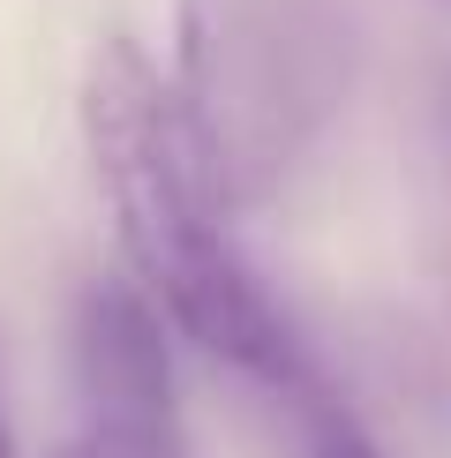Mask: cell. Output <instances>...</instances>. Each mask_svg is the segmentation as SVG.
Returning a JSON list of instances; mask_svg holds the SVG:
<instances>
[{"instance_id":"obj_1","label":"cell","mask_w":451,"mask_h":458,"mask_svg":"<svg viewBox=\"0 0 451 458\" xmlns=\"http://www.w3.org/2000/svg\"><path fill=\"white\" fill-rule=\"evenodd\" d=\"M83 150L90 181H98L113 233L136 285L181 323L211 360L256 376L286 398L301 376L316 369L294 346L286 316L263 301V285L241 271V256L226 248V203L211 174H203L196 143H188L181 98L158 75V61L136 38H98L83 61Z\"/></svg>"},{"instance_id":"obj_2","label":"cell","mask_w":451,"mask_h":458,"mask_svg":"<svg viewBox=\"0 0 451 458\" xmlns=\"http://www.w3.org/2000/svg\"><path fill=\"white\" fill-rule=\"evenodd\" d=\"M346 38L331 0H181L174 98L218 203H263L331 121Z\"/></svg>"},{"instance_id":"obj_3","label":"cell","mask_w":451,"mask_h":458,"mask_svg":"<svg viewBox=\"0 0 451 458\" xmlns=\"http://www.w3.org/2000/svg\"><path fill=\"white\" fill-rule=\"evenodd\" d=\"M286 398H294V413H301V451H309V458H384V451H376V436L362 428V413H353L316 369L301 376Z\"/></svg>"},{"instance_id":"obj_4","label":"cell","mask_w":451,"mask_h":458,"mask_svg":"<svg viewBox=\"0 0 451 458\" xmlns=\"http://www.w3.org/2000/svg\"><path fill=\"white\" fill-rule=\"evenodd\" d=\"M53 458H181V428H128V421H83Z\"/></svg>"},{"instance_id":"obj_5","label":"cell","mask_w":451,"mask_h":458,"mask_svg":"<svg viewBox=\"0 0 451 458\" xmlns=\"http://www.w3.org/2000/svg\"><path fill=\"white\" fill-rule=\"evenodd\" d=\"M0 458H15V436H8V413H0Z\"/></svg>"}]
</instances>
